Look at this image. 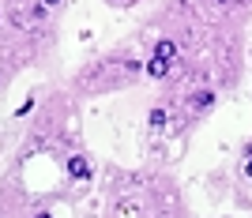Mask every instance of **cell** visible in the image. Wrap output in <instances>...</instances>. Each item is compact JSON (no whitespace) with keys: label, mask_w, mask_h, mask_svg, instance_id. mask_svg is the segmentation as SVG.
<instances>
[{"label":"cell","mask_w":252,"mask_h":218,"mask_svg":"<svg viewBox=\"0 0 252 218\" xmlns=\"http://www.w3.org/2000/svg\"><path fill=\"white\" fill-rule=\"evenodd\" d=\"M61 169L72 185H87V181L94 177V158H91V151H83V147H72V151L64 155Z\"/></svg>","instance_id":"6da1fadb"},{"label":"cell","mask_w":252,"mask_h":218,"mask_svg":"<svg viewBox=\"0 0 252 218\" xmlns=\"http://www.w3.org/2000/svg\"><path fill=\"white\" fill-rule=\"evenodd\" d=\"M151 57H158V61H166V64H177L181 45L173 42V38H155V42H151Z\"/></svg>","instance_id":"7a4b0ae2"},{"label":"cell","mask_w":252,"mask_h":218,"mask_svg":"<svg viewBox=\"0 0 252 218\" xmlns=\"http://www.w3.org/2000/svg\"><path fill=\"white\" fill-rule=\"evenodd\" d=\"M215 105H219V94L211 91V87H200V91L192 94V109H196V113H211Z\"/></svg>","instance_id":"3957f363"},{"label":"cell","mask_w":252,"mask_h":218,"mask_svg":"<svg viewBox=\"0 0 252 218\" xmlns=\"http://www.w3.org/2000/svg\"><path fill=\"white\" fill-rule=\"evenodd\" d=\"M169 68H173V64L158 61V57H147V61H143V75H147V79H155V83H162V79H166Z\"/></svg>","instance_id":"277c9868"},{"label":"cell","mask_w":252,"mask_h":218,"mask_svg":"<svg viewBox=\"0 0 252 218\" xmlns=\"http://www.w3.org/2000/svg\"><path fill=\"white\" fill-rule=\"evenodd\" d=\"M166 125H169V109H166V105H151V109H147V128H151V132H162Z\"/></svg>","instance_id":"5b68a950"},{"label":"cell","mask_w":252,"mask_h":218,"mask_svg":"<svg viewBox=\"0 0 252 218\" xmlns=\"http://www.w3.org/2000/svg\"><path fill=\"white\" fill-rule=\"evenodd\" d=\"M34 105H38V94H27V98H23V102H19V109H15V113H11V117H15V121H23V117H27V113H34Z\"/></svg>","instance_id":"8992f818"},{"label":"cell","mask_w":252,"mask_h":218,"mask_svg":"<svg viewBox=\"0 0 252 218\" xmlns=\"http://www.w3.org/2000/svg\"><path fill=\"white\" fill-rule=\"evenodd\" d=\"M38 4H42V8L49 11V15H61V11L68 8V0H38Z\"/></svg>","instance_id":"52a82bcc"},{"label":"cell","mask_w":252,"mask_h":218,"mask_svg":"<svg viewBox=\"0 0 252 218\" xmlns=\"http://www.w3.org/2000/svg\"><path fill=\"white\" fill-rule=\"evenodd\" d=\"M241 177H245V181H249V185H252V158H249V162H245V166H241Z\"/></svg>","instance_id":"ba28073f"},{"label":"cell","mask_w":252,"mask_h":218,"mask_svg":"<svg viewBox=\"0 0 252 218\" xmlns=\"http://www.w3.org/2000/svg\"><path fill=\"white\" fill-rule=\"evenodd\" d=\"M241 158H245V162L252 158V143H245V147H241Z\"/></svg>","instance_id":"9c48e42d"},{"label":"cell","mask_w":252,"mask_h":218,"mask_svg":"<svg viewBox=\"0 0 252 218\" xmlns=\"http://www.w3.org/2000/svg\"><path fill=\"white\" fill-rule=\"evenodd\" d=\"M105 4H109V8H121V4H128V0H105Z\"/></svg>","instance_id":"30bf717a"}]
</instances>
